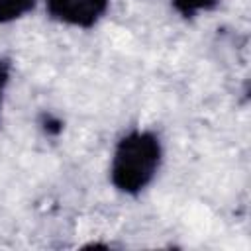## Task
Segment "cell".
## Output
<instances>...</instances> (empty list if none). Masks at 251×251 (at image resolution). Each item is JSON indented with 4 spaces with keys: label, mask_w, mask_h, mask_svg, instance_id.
<instances>
[{
    "label": "cell",
    "mask_w": 251,
    "mask_h": 251,
    "mask_svg": "<svg viewBox=\"0 0 251 251\" xmlns=\"http://www.w3.org/2000/svg\"><path fill=\"white\" fill-rule=\"evenodd\" d=\"M163 163L161 137L151 129H131L120 137L110 161V182L126 194H141L157 176Z\"/></svg>",
    "instance_id": "obj_1"
},
{
    "label": "cell",
    "mask_w": 251,
    "mask_h": 251,
    "mask_svg": "<svg viewBox=\"0 0 251 251\" xmlns=\"http://www.w3.org/2000/svg\"><path fill=\"white\" fill-rule=\"evenodd\" d=\"M10 80V61L0 59V114H2V102H4V90Z\"/></svg>",
    "instance_id": "obj_5"
},
{
    "label": "cell",
    "mask_w": 251,
    "mask_h": 251,
    "mask_svg": "<svg viewBox=\"0 0 251 251\" xmlns=\"http://www.w3.org/2000/svg\"><path fill=\"white\" fill-rule=\"evenodd\" d=\"M47 16L63 25L90 29L110 8V0H43Z\"/></svg>",
    "instance_id": "obj_2"
},
{
    "label": "cell",
    "mask_w": 251,
    "mask_h": 251,
    "mask_svg": "<svg viewBox=\"0 0 251 251\" xmlns=\"http://www.w3.org/2000/svg\"><path fill=\"white\" fill-rule=\"evenodd\" d=\"M173 8L182 16V18H196L204 12L214 10L220 0H171Z\"/></svg>",
    "instance_id": "obj_4"
},
{
    "label": "cell",
    "mask_w": 251,
    "mask_h": 251,
    "mask_svg": "<svg viewBox=\"0 0 251 251\" xmlns=\"http://www.w3.org/2000/svg\"><path fill=\"white\" fill-rule=\"evenodd\" d=\"M35 4L37 0H0V25L25 18Z\"/></svg>",
    "instance_id": "obj_3"
}]
</instances>
